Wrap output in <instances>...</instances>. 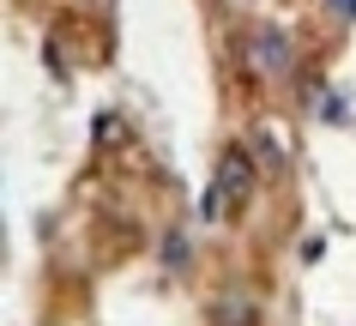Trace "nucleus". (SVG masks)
<instances>
[{
	"instance_id": "obj_1",
	"label": "nucleus",
	"mask_w": 356,
	"mask_h": 326,
	"mask_svg": "<svg viewBox=\"0 0 356 326\" xmlns=\"http://www.w3.org/2000/svg\"><path fill=\"white\" fill-rule=\"evenodd\" d=\"M218 188H224V199H248V188H254V163H248L242 145H229L224 163H218Z\"/></svg>"
},
{
	"instance_id": "obj_2",
	"label": "nucleus",
	"mask_w": 356,
	"mask_h": 326,
	"mask_svg": "<svg viewBox=\"0 0 356 326\" xmlns=\"http://www.w3.org/2000/svg\"><path fill=\"white\" fill-rule=\"evenodd\" d=\"M254 55L272 67V73H290V42H284V31L278 24H266L260 37H254Z\"/></svg>"
},
{
	"instance_id": "obj_3",
	"label": "nucleus",
	"mask_w": 356,
	"mask_h": 326,
	"mask_svg": "<svg viewBox=\"0 0 356 326\" xmlns=\"http://www.w3.org/2000/svg\"><path fill=\"white\" fill-rule=\"evenodd\" d=\"M163 260H169L175 272L188 266V236H181V230H169V242H163Z\"/></svg>"
},
{
	"instance_id": "obj_4",
	"label": "nucleus",
	"mask_w": 356,
	"mask_h": 326,
	"mask_svg": "<svg viewBox=\"0 0 356 326\" xmlns=\"http://www.w3.org/2000/svg\"><path fill=\"white\" fill-rule=\"evenodd\" d=\"M254 145H260V157L272 163V170H284V145H278L272 133H254Z\"/></svg>"
},
{
	"instance_id": "obj_5",
	"label": "nucleus",
	"mask_w": 356,
	"mask_h": 326,
	"mask_svg": "<svg viewBox=\"0 0 356 326\" xmlns=\"http://www.w3.org/2000/svg\"><path fill=\"white\" fill-rule=\"evenodd\" d=\"M326 6H332L338 19H356V0H326Z\"/></svg>"
}]
</instances>
